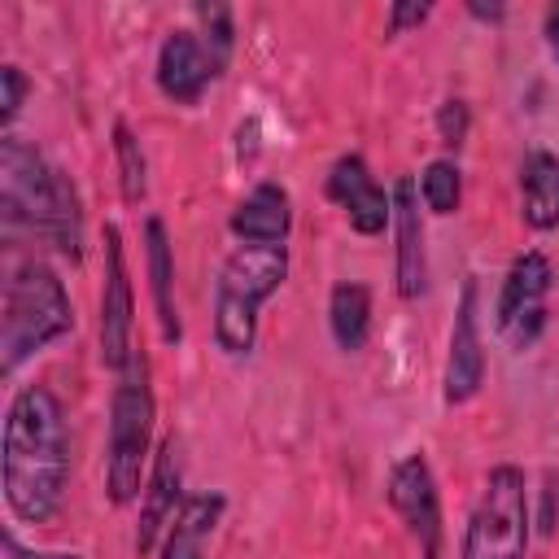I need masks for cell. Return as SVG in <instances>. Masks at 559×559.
Instances as JSON below:
<instances>
[{
	"mask_svg": "<svg viewBox=\"0 0 559 559\" xmlns=\"http://www.w3.org/2000/svg\"><path fill=\"white\" fill-rule=\"evenodd\" d=\"M4 502L22 524H48L70 485V432L48 384H22L4 415Z\"/></svg>",
	"mask_w": 559,
	"mask_h": 559,
	"instance_id": "6da1fadb",
	"label": "cell"
},
{
	"mask_svg": "<svg viewBox=\"0 0 559 559\" xmlns=\"http://www.w3.org/2000/svg\"><path fill=\"white\" fill-rule=\"evenodd\" d=\"M0 218L4 231H31L70 262L83 258V205L70 175L13 131L0 140Z\"/></svg>",
	"mask_w": 559,
	"mask_h": 559,
	"instance_id": "7a4b0ae2",
	"label": "cell"
},
{
	"mask_svg": "<svg viewBox=\"0 0 559 559\" xmlns=\"http://www.w3.org/2000/svg\"><path fill=\"white\" fill-rule=\"evenodd\" d=\"M74 328V301L61 284V275L26 258L4 280V306H0V371L13 376L26 358L48 349Z\"/></svg>",
	"mask_w": 559,
	"mask_h": 559,
	"instance_id": "3957f363",
	"label": "cell"
},
{
	"mask_svg": "<svg viewBox=\"0 0 559 559\" xmlns=\"http://www.w3.org/2000/svg\"><path fill=\"white\" fill-rule=\"evenodd\" d=\"M288 280V245H236L214 284V341L223 354L245 358L258 341V310Z\"/></svg>",
	"mask_w": 559,
	"mask_h": 559,
	"instance_id": "277c9868",
	"label": "cell"
},
{
	"mask_svg": "<svg viewBox=\"0 0 559 559\" xmlns=\"http://www.w3.org/2000/svg\"><path fill=\"white\" fill-rule=\"evenodd\" d=\"M153 384H148V358L135 345L131 362L118 371L114 397H109V450H105V489L114 507H127L144 493L148 480V450H153Z\"/></svg>",
	"mask_w": 559,
	"mask_h": 559,
	"instance_id": "5b68a950",
	"label": "cell"
},
{
	"mask_svg": "<svg viewBox=\"0 0 559 559\" xmlns=\"http://www.w3.org/2000/svg\"><path fill=\"white\" fill-rule=\"evenodd\" d=\"M528 550V480L515 463L489 467L480 498L463 524L459 559H524Z\"/></svg>",
	"mask_w": 559,
	"mask_h": 559,
	"instance_id": "8992f818",
	"label": "cell"
},
{
	"mask_svg": "<svg viewBox=\"0 0 559 559\" xmlns=\"http://www.w3.org/2000/svg\"><path fill=\"white\" fill-rule=\"evenodd\" d=\"M550 288H555V266L546 253L537 249H524L507 275H502V293H498V310H493V323L498 332L515 345V349H528L537 341V332L546 328V301H550Z\"/></svg>",
	"mask_w": 559,
	"mask_h": 559,
	"instance_id": "52a82bcc",
	"label": "cell"
},
{
	"mask_svg": "<svg viewBox=\"0 0 559 559\" xmlns=\"http://www.w3.org/2000/svg\"><path fill=\"white\" fill-rule=\"evenodd\" d=\"M389 507L397 511V520L406 524V533L419 546V559H441V493H437V476L428 467V459L415 450L406 459H397L389 467V489H384Z\"/></svg>",
	"mask_w": 559,
	"mask_h": 559,
	"instance_id": "ba28073f",
	"label": "cell"
},
{
	"mask_svg": "<svg viewBox=\"0 0 559 559\" xmlns=\"http://www.w3.org/2000/svg\"><path fill=\"white\" fill-rule=\"evenodd\" d=\"M135 354V293L127 271L122 231L105 227V288H100V362L109 371H122Z\"/></svg>",
	"mask_w": 559,
	"mask_h": 559,
	"instance_id": "9c48e42d",
	"label": "cell"
},
{
	"mask_svg": "<svg viewBox=\"0 0 559 559\" xmlns=\"http://www.w3.org/2000/svg\"><path fill=\"white\" fill-rule=\"evenodd\" d=\"M485 384V341H480V284L476 275L463 280L454 323H450V354H445V376H441V397L445 406H463L480 393Z\"/></svg>",
	"mask_w": 559,
	"mask_h": 559,
	"instance_id": "30bf717a",
	"label": "cell"
},
{
	"mask_svg": "<svg viewBox=\"0 0 559 559\" xmlns=\"http://www.w3.org/2000/svg\"><path fill=\"white\" fill-rule=\"evenodd\" d=\"M223 57L201 39V31H170L157 48V87L175 105H197L205 87L223 74Z\"/></svg>",
	"mask_w": 559,
	"mask_h": 559,
	"instance_id": "8fae6325",
	"label": "cell"
},
{
	"mask_svg": "<svg viewBox=\"0 0 559 559\" xmlns=\"http://www.w3.org/2000/svg\"><path fill=\"white\" fill-rule=\"evenodd\" d=\"M183 507V467H179V445L175 437H166L153 454L144 493H140V524H135V555H153L170 528V520Z\"/></svg>",
	"mask_w": 559,
	"mask_h": 559,
	"instance_id": "7c38bea8",
	"label": "cell"
},
{
	"mask_svg": "<svg viewBox=\"0 0 559 559\" xmlns=\"http://www.w3.org/2000/svg\"><path fill=\"white\" fill-rule=\"evenodd\" d=\"M328 197L345 210V218L358 236H380L393 223V197L380 188V179L371 175V166L358 153H345V157L332 162Z\"/></svg>",
	"mask_w": 559,
	"mask_h": 559,
	"instance_id": "4fadbf2b",
	"label": "cell"
},
{
	"mask_svg": "<svg viewBox=\"0 0 559 559\" xmlns=\"http://www.w3.org/2000/svg\"><path fill=\"white\" fill-rule=\"evenodd\" d=\"M393 231H397V249H393V284L402 301H415L428 288V253H424V218H419V192L415 179L402 175L393 183Z\"/></svg>",
	"mask_w": 559,
	"mask_h": 559,
	"instance_id": "5bb4252c",
	"label": "cell"
},
{
	"mask_svg": "<svg viewBox=\"0 0 559 559\" xmlns=\"http://www.w3.org/2000/svg\"><path fill=\"white\" fill-rule=\"evenodd\" d=\"M227 227H231V236H236L240 245H284L288 231H293V201H288V192H284L280 183L262 179V183H253V192L231 210Z\"/></svg>",
	"mask_w": 559,
	"mask_h": 559,
	"instance_id": "9a60e30c",
	"label": "cell"
},
{
	"mask_svg": "<svg viewBox=\"0 0 559 559\" xmlns=\"http://www.w3.org/2000/svg\"><path fill=\"white\" fill-rule=\"evenodd\" d=\"M520 218L533 231L559 227V157L550 148H528L520 162Z\"/></svg>",
	"mask_w": 559,
	"mask_h": 559,
	"instance_id": "2e32d148",
	"label": "cell"
},
{
	"mask_svg": "<svg viewBox=\"0 0 559 559\" xmlns=\"http://www.w3.org/2000/svg\"><path fill=\"white\" fill-rule=\"evenodd\" d=\"M223 511H227L223 493H188L179 515L170 520L157 555L162 559H205V537L218 528Z\"/></svg>",
	"mask_w": 559,
	"mask_h": 559,
	"instance_id": "e0dca14e",
	"label": "cell"
},
{
	"mask_svg": "<svg viewBox=\"0 0 559 559\" xmlns=\"http://www.w3.org/2000/svg\"><path fill=\"white\" fill-rule=\"evenodd\" d=\"M144 253H148V293H153V310L162 323V336L175 345L183 336L179 323V306H175V253H170V236L162 218L144 223Z\"/></svg>",
	"mask_w": 559,
	"mask_h": 559,
	"instance_id": "ac0fdd59",
	"label": "cell"
},
{
	"mask_svg": "<svg viewBox=\"0 0 559 559\" xmlns=\"http://www.w3.org/2000/svg\"><path fill=\"white\" fill-rule=\"evenodd\" d=\"M328 328H332L336 349H345V354L367 345V336H371V293H367V284H354V280L332 284V293H328Z\"/></svg>",
	"mask_w": 559,
	"mask_h": 559,
	"instance_id": "d6986e66",
	"label": "cell"
},
{
	"mask_svg": "<svg viewBox=\"0 0 559 559\" xmlns=\"http://www.w3.org/2000/svg\"><path fill=\"white\" fill-rule=\"evenodd\" d=\"M114 162H118V188H122V201L127 205H140L148 197V162H144V148L135 140V131L118 118L114 122Z\"/></svg>",
	"mask_w": 559,
	"mask_h": 559,
	"instance_id": "ffe728a7",
	"label": "cell"
},
{
	"mask_svg": "<svg viewBox=\"0 0 559 559\" xmlns=\"http://www.w3.org/2000/svg\"><path fill=\"white\" fill-rule=\"evenodd\" d=\"M419 197H424V205L432 214H454L459 201H463V170H459V162L454 157L428 162L424 175H419Z\"/></svg>",
	"mask_w": 559,
	"mask_h": 559,
	"instance_id": "44dd1931",
	"label": "cell"
},
{
	"mask_svg": "<svg viewBox=\"0 0 559 559\" xmlns=\"http://www.w3.org/2000/svg\"><path fill=\"white\" fill-rule=\"evenodd\" d=\"M197 22H201V39L227 61V57H231V9H223V4H201V9H197Z\"/></svg>",
	"mask_w": 559,
	"mask_h": 559,
	"instance_id": "7402d4cb",
	"label": "cell"
},
{
	"mask_svg": "<svg viewBox=\"0 0 559 559\" xmlns=\"http://www.w3.org/2000/svg\"><path fill=\"white\" fill-rule=\"evenodd\" d=\"M467 127H472V109H467V100H459V96L441 100V109H437V135H441V144H445V148H463Z\"/></svg>",
	"mask_w": 559,
	"mask_h": 559,
	"instance_id": "603a6c76",
	"label": "cell"
},
{
	"mask_svg": "<svg viewBox=\"0 0 559 559\" xmlns=\"http://www.w3.org/2000/svg\"><path fill=\"white\" fill-rule=\"evenodd\" d=\"M22 100H26V74L17 66H0V118H4V127L17 118Z\"/></svg>",
	"mask_w": 559,
	"mask_h": 559,
	"instance_id": "cb8c5ba5",
	"label": "cell"
},
{
	"mask_svg": "<svg viewBox=\"0 0 559 559\" xmlns=\"http://www.w3.org/2000/svg\"><path fill=\"white\" fill-rule=\"evenodd\" d=\"M428 13H432V4H406V0L389 4V35H402L406 26L428 22Z\"/></svg>",
	"mask_w": 559,
	"mask_h": 559,
	"instance_id": "d4e9b609",
	"label": "cell"
},
{
	"mask_svg": "<svg viewBox=\"0 0 559 559\" xmlns=\"http://www.w3.org/2000/svg\"><path fill=\"white\" fill-rule=\"evenodd\" d=\"M0 559H83V555H70V550H26L13 533H4V542H0Z\"/></svg>",
	"mask_w": 559,
	"mask_h": 559,
	"instance_id": "484cf974",
	"label": "cell"
},
{
	"mask_svg": "<svg viewBox=\"0 0 559 559\" xmlns=\"http://www.w3.org/2000/svg\"><path fill=\"white\" fill-rule=\"evenodd\" d=\"M542 35H546V48H550V57H555V66H559V4L546 9V17H542Z\"/></svg>",
	"mask_w": 559,
	"mask_h": 559,
	"instance_id": "4316f807",
	"label": "cell"
},
{
	"mask_svg": "<svg viewBox=\"0 0 559 559\" xmlns=\"http://www.w3.org/2000/svg\"><path fill=\"white\" fill-rule=\"evenodd\" d=\"M472 13H476V17H502L498 4H489V9H485V4H472Z\"/></svg>",
	"mask_w": 559,
	"mask_h": 559,
	"instance_id": "83f0119b",
	"label": "cell"
}]
</instances>
